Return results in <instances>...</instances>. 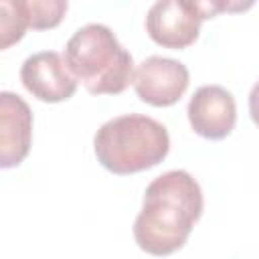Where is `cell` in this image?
<instances>
[{"label":"cell","instance_id":"277c9868","mask_svg":"<svg viewBox=\"0 0 259 259\" xmlns=\"http://www.w3.org/2000/svg\"><path fill=\"white\" fill-rule=\"evenodd\" d=\"M206 20L200 2L160 0L146 14V30L154 42L166 49H186L198 38L200 24Z\"/></svg>","mask_w":259,"mask_h":259},{"label":"cell","instance_id":"52a82bcc","mask_svg":"<svg viewBox=\"0 0 259 259\" xmlns=\"http://www.w3.org/2000/svg\"><path fill=\"white\" fill-rule=\"evenodd\" d=\"M186 113L192 130L206 140L227 138L237 121L235 97L221 85L198 87L188 101Z\"/></svg>","mask_w":259,"mask_h":259},{"label":"cell","instance_id":"5b68a950","mask_svg":"<svg viewBox=\"0 0 259 259\" xmlns=\"http://www.w3.org/2000/svg\"><path fill=\"white\" fill-rule=\"evenodd\" d=\"M188 83L190 75L186 65L160 55L144 59L134 73V89L138 97L154 107L174 105L188 89Z\"/></svg>","mask_w":259,"mask_h":259},{"label":"cell","instance_id":"30bf717a","mask_svg":"<svg viewBox=\"0 0 259 259\" xmlns=\"http://www.w3.org/2000/svg\"><path fill=\"white\" fill-rule=\"evenodd\" d=\"M22 6L28 18V26L36 30L57 26L67 12L65 0H22Z\"/></svg>","mask_w":259,"mask_h":259},{"label":"cell","instance_id":"6da1fadb","mask_svg":"<svg viewBox=\"0 0 259 259\" xmlns=\"http://www.w3.org/2000/svg\"><path fill=\"white\" fill-rule=\"evenodd\" d=\"M202 212V190L186 170L154 178L144 192V206L134 223L138 247L150 255L178 251Z\"/></svg>","mask_w":259,"mask_h":259},{"label":"cell","instance_id":"7a4b0ae2","mask_svg":"<svg viewBox=\"0 0 259 259\" xmlns=\"http://www.w3.org/2000/svg\"><path fill=\"white\" fill-rule=\"evenodd\" d=\"M65 63L95 95H117L134 83V59L105 24L81 26L67 40Z\"/></svg>","mask_w":259,"mask_h":259},{"label":"cell","instance_id":"ba28073f","mask_svg":"<svg viewBox=\"0 0 259 259\" xmlns=\"http://www.w3.org/2000/svg\"><path fill=\"white\" fill-rule=\"evenodd\" d=\"M32 140V113L28 103L10 93H0V166L12 168L18 166L28 150Z\"/></svg>","mask_w":259,"mask_h":259},{"label":"cell","instance_id":"3957f363","mask_svg":"<svg viewBox=\"0 0 259 259\" xmlns=\"http://www.w3.org/2000/svg\"><path fill=\"white\" fill-rule=\"evenodd\" d=\"M93 148L105 170L123 176L160 164L170 150V136L154 117L127 113L105 121L93 138Z\"/></svg>","mask_w":259,"mask_h":259},{"label":"cell","instance_id":"9c48e42d","mask_svg":"<svg viewBox=\"0 0 259 259\" xmlns=\"http://www.w3.org/2000/svg\"><path fill=\"white\" fill-rule=\"evenodd\" d=\"M28 28V18L22 0H2L0 2V49H8L22 38Z\"/></svg>","mask_w":259,"mask_h":259},{"label":"cell","instance_id":"8992f818","mask_svg":"<svg viewBox=\"0 0 259 259\" xmlns=\"http://www.w3.org/2000/svg\"><path fill=\"white\" fill-rule=\"evenodd\" d=\"M20 81L32 97L59 103L77 91V79L69 71L65 59L55 51H40L30 55L20 67Z\"/></svg>","mask_w":259,"mask_h":259},{"label":"cell","instance_id":"8fae6325","mask_svg":"<svg viewBox=\"0 0 259 259\" xmlns=\"http://www.w3.org/2000/svg\"><path fill=\"white\" fill-rule=\"evenodd\" d=\"M249 113H251V119L255 121V125H259V81L253 85V89L249 93Z\"/></svg>","mask_w":259,"mask_h":259}]
</instances>
